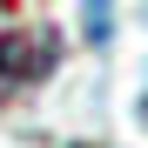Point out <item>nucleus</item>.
<instances>
[{
  "mask_svg": "<svg viewBox=\"0 0 148 148\" xmlns=\"http://www.w3.org/2000/svg\"><path fill=\"white\" fill-rule=\"evenodd\" d=\"M54 61H61V34L54 27H7L0 34V108H7L20 88L47 81Z\"/></svg>",
  "mask_w": 148,
  "mask_h": 148,
  "instance_id": "1",
  "label": "nucleus"
}]
</instances>
